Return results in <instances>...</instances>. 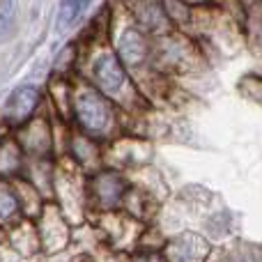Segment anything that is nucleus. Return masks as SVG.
<instances>
[{
	"instance_id": "f257e3e1",
	"label": "nucleus",
	"mask_w": 262,
	"mask_h": 262,
	"mask_svg": "<svg viewBox=\"0 0 262 262\" xmlns=\"http://www.w3.org/2000/svg\"><path fill=\"white\" fill-rule=\"evenodd\" d=\"M74 113H76L78 124L90 136H104L113 122L108 101L90 88L78 90V95L74 97Z\"/></svg>"
},
{
	"instance_id": "f03ea898",
	"label": "nucleus",
	"mask_w": 262,
	"mask_h": 262,
	"mask_svg": "<svg viewBox=\"0 0 262 262\" xmlns=\"http://www.w3.org/2000/svg\"><path fill=\"white\" fill-rule=\"evenodd\" d=\"M92 76L95 83L106 97L120 99L124 95V90L129 88V78L122 69V60L115 58L111 53H101L92 64Z\"/></svg>"
},
{
	"instance_id": "7ed1b4c3",
	"label": "nucleus",
	"mask_w": 262,
	"mask_h": 262,
	"mask_svg": "<svg viewBox=\"0 0 262 262\" xmlns=\"http://www.w3.org/2000/svg\"><path fill=\"white\" fill-rule=\"evenodd\" d=\"M37 106H39V90L32 85L18 88L5 106V118L9 124H26Z\"/></svg>"
},
{
	"instance_id": "20e7f679",
	"label": "nucleus",
	"mask_w": 262,
	"mask_h": 262,
	"mask_svg": "<svg viewBox=\"0 0 262 262\" xmlns=\"http://www.w3.org/2000/svg\"><path fill=\"white\" fill-rule=\"evenodd\" d=\"M124 191H127V184L118 172H101L92 180V195L104 209H113L124 198Z\"/></svg>"
},
{
	"instance_id": "39448f33",
	"label": "nucleus",
	"mask_w": 262,
	"mask_h": 262,
	"mask_svg": "<svg viewBox=\"0 0 262 262\" xmlns=\"http://www.w3.org/2000/svg\"><path fill=\"white\" fill-rule=\"evenodd\" d=\"M207 255V244L203 237L186 232V235L177 237L168 249V260L170 262H203Z\"/></svg>"
},
{
	"instance_id": "423d86ee",
	"label": "nucleus",
	"mask_w": 262,
	"mask_h": 262,
	"mask_svg": "<svg viewBox=\"0 0 262 262\" xmlns=\"http://www.w3.org/2000/svg\"><path fill=\"white\" fill-rule=\"evenodd\" d=\"M118 53H120V60L124 64H140L145 58H147V41L145 37L140 35L136 28H129L120 35V44H118Z\"/></svg>"
},
{
	"instance_id": "0eeeda50",
	"label": "nucleus",
	"mask_w": 262,
	"mask_h": 262,
	"mask_svg": "<svg viewBox=\"0 0 262 262\" xmlns=\"http://www.w3.org/2000/svg\"><path fill=\"white\" fill-rule=\"evenodd\" d=\"M90 5V0H60V14H58V28L67 30L78 21L85 7Z\"/></svg>"
},
{
	"instance_id": "6e6552de",
	"label": "nucleus",
	"mask_w": 262,
	"mask_h": 262,
	"mask_svg": "<svg viewBox=\"0 0 262 262\" xmlns=\"http://www.w3.org/2000/svg\"><path fill=\"white\" fill-rule=\"evenodd\" d=\"M18 209H21V203L16 193L9 186H0V223H9L12 219H16Z\"/></svg>"
},
{
	"instance_id": "1a4fd4ad",
	"label": "nucleus",
	"mask_w": 262,
	"mask_h": 262,
	"mask_svg": "<svg viewBox=\"0 0 262 262\" xmlns=\"http://www.w3.org/2000/svg\"><path fill=\"white\" fill-rule=\"evenodd\" d=\"M12 18H14V3L12 0H3V3H0V37L7 32Z\"/></svg>"
},
{
	"instance_id": "9d476101",
	"label": "nucleus",
	"mask_w": 262,
	"mask_h": 262,
	"mask_svg": "<svg viewBox=\"0 0 262 262\" xmlns=\"http://www.w3.org/2000/svg\"><path fill=\"white\" fill-rule=\"evenodd\" d=\"M134 262H163V258L159 253H140Z\"/></svg>"
},
{
	"instance_id": "9b49d317",
	"label": "nucleus",
	"mask_w": 262,
	"mask_h": 262,
	"mask_svg": "<svg viewBox=\"0 0 262 262\" xmlns=\"http://www.w3.org/2000/svg\"><path fill=\"white\" fill-rule=\"evenodd\" d=\"M186 3H191V5H195V3H205V0H186Z\"/></svg>"
}]
</instances>
